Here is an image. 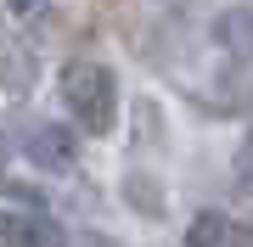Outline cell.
Returning <instances> with one entry per match:
<instances>
[{
	"label": "cell",
	"instance_id": "7",
	"mask_svg": "<svg viewBox=\"0 0 253 247\" xmlns=\"http://www.w3.org/2000/svg\"><path fill=\"white\" fill-rule=\"evenodd\" d=\"M79 247H113L107 236H79Z\"/></svg>",
	"mask_w": 253,
	"mask_h": 247
},
{
	"label": "cell",
	"instance_id": "6",
	"mask_svg": "<svg viewBox=\"0 0 253 247\" xmlns=\"http://www.w3.org/2000/svg\"><path fill=\"white\" fill-rule=\"evenodd\" d=\"M236 185L253 197V129L242 135V146H236Z\"/></svg>",
	"mask_w": 253,
	"mask_h": 247
},
{
	"label": "cell",
	"instance_id": "4",
	"mask_svg": "<svg viewBox=\"0 0 253 247\" xmlns=\"http://www.w3.org/2000/svg\"><path fill=\"white\" fill-rule=\"evenodd\" d=\"M34 79H40V62H34V51H28V39L0 34V90H6V96H23Z\"/></svg>",
	"mask_w": 253,
	"mask_h": 247
},
{
	"label": "cell",
	"instance_id": "8",
	"mask_svg": "<svg viewBox=\"0 0 253 247\" xmlns=\"http://www.w3.org/2000/svg\"><path fill=\"white\" fill-rule=\"evenodd\" d=\"M0 174H6V141H0Z\"/></svg>",
	"mask_w": 253,
	"mask_h": 247
},
{
	"label": "cell",
	"instance_id": "2",
	"mask_svg": "<svg viewBox=\"0 0 253 247\" xmlns=\"http://www.w3.org/2000/svg\"><path fill=\"white\" fill-rule=\"evenodd\" d=\"M23 152H28V163L45 169V174H68L79 163V141L62 124H28L23 129Z\"/></svg>",
	"mask_w": 253,
	"mask_h": 247
},
{
	"label": "cell",
	"instance_id": "3",
	"mask_svg": "<svg viewBox=\"0 0 253 247\" xmlns=\"http://www.w3.org/2000/svg\"><path fill=\"white\" fill-rule=\"evenodd\" d=\"M0 247H62V225L45 213H0Z\"/></svg>",
	"mask_w": 253,
	"mask_h": 247
},
{
	"label": "cell",
	"instance_id": "5",
	"mask_svg": "<svg viewBox=\"0 0 253 247\" xmlns=\"http://www.w3.org/2000/svg\"><path fill=\"white\" fill-rule=\"evenodd\" d=\"M186 247H253V225H236L225 213H197L186 230Z\"/></svg>",
	"mask_w": 253,
	"mask_h": 247
},
{
	"label": "cell",
	"instance_id": "1",
	"mask_svg": "<svg viewBox=\"0 0 253 247\" xmlns=\"http://www.w3.org/2000/svg\"><path fill=\"white\" fill-rule=\"evenodd\" d=\"M62 101H68V112L84 129L107 135V129H113V112H118V79H113V68L96 62V56L68 62L62 68Z\"/></svg>",
	"mask_w": 253,
	"mask_h": 247
}]
</instances>
